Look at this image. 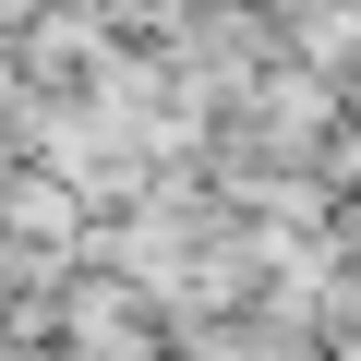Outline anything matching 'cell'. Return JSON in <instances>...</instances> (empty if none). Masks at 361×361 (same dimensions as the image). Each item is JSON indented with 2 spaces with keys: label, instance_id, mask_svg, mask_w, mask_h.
<instances>
[{
  "label": "cell",
  "instance_id": "1",
  "mask_svg": "<svg viewBox=\"0 0 361 361\" xmlns=\"http://www.w3.org/2000/svg\"><path fill=\"white\" fill-rule=\"evenodd\" d=\"M37 313H49V349L61 361H157V301L121 277V265H97V253H73V265H49V289H37Z\"/></svg>",
  "mask_w": 361,
  "mask_h": 361
},
{
  "label": "cell",
  "instance_id": "2",
  "mask_svg": "<svg viewBox=\"0 0 361 361\" xmlns=\"http://www.w3.org/2000/svg\"><path fill=\"white\" fill-rule=\"evenodd\" d=\"M85 229H97V205L73 193L61 169H37V157H0V241H13V253H37V265H73V253H85Z\"/></svg>",
  "mask_w": 361,
  "mask_h": 361
}]
</instances>
